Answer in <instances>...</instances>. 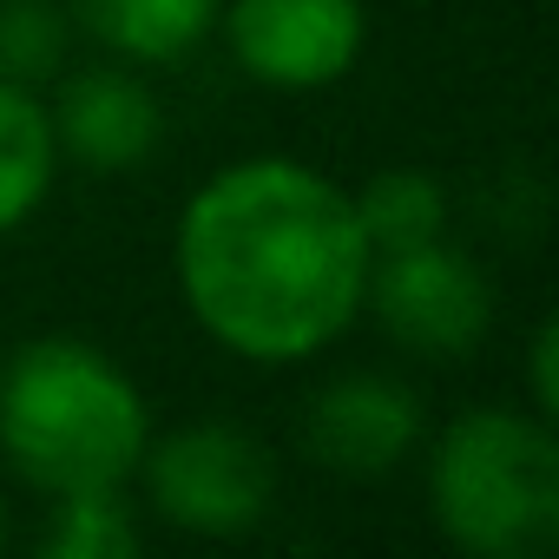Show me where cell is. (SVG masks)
I'll return each instance as SVG.
<instances>
[{"instance_id":"obj_1","label":"cell","mask_w":559,"mask_h":559,"mask_svg":"<svg viewBox=\"0 0 559 559\" xmlns=\"http://www.w3.org/2000/svg\"><path fill=\"white\" fill-rule=\"evenodd\" d=\"M171 276L191 323L224 356L297 369L362 317L369 243L330 171L304 158H237L185 198Z\"/></svg>"},{"instance_id":"obj_2","label":"cell","mask_w":559,"mask_h":559,"mask_svg":"<svg viewBox=\"0 0 559 559\" xmlns=\"http://www.w3.org/2000/svg\"><path fill=\"white\" fill-rule=\"evenodd\" d=\"M145 441V395L99 343L34 336L0 362V454L47 500L126 487Z\"/></svg>"},{"instance_id":"obj_3","label":"cell","mask_w":559,"mask_h":559,"mask_svg":"<svg viewBox=\"0 0 559 559\" xmlns=\"http://www.w3.org/2000/svg\"><path fill=\"white\" fill-rule=\"evenodd\" d=\"M428 513L474 559H533L559 539V441L546 415L467 408L428 448Z\"/></svg>"},{"instance_id":"obj_4","label":"cell","mask_w":559,"mask_h":559,"mask_svg":"<svg viewBox=\"0 0 559 559\" xmlns=\"http://www.w3.org/2000/svg\"><path fill=\"white\" fill-rule=\"evenodd\" d=\"M139 480H145V500L165 526L204 533V539L250 533L276 493L270 448L237 421H191V428L145 441Z\"/></svg>"},{"instance_id":"obj_5","label":"cell","mask_w":559,"mask_h":559,"mask_svg":"<svg viewBox=\"0 0 559 559\" xmlns=\"http://www.w3.org/2000/svg\"><path fill=\"white\" fill-rule=\"evenodd\" d=\"M362 310L408 356L454 362V356H474L487 343V330H493V284H487V270L467 250L435 237V243H415V250L369 257Z\"/></svg>"},{"instance_id":"obj_6","label":"cell","mask_w":559,"mask_h":559,"mask_svg":"<svg viewBox=\"0 0 559 559\" xmlns=\"http://www.w3.org/2000/svg\"><path fill=\"white\" fill-rule=\"evenodd\" d=\"M230 60L270 93H323L356 73L369 47L362 0H217Z\"/></svg>"},{"instance_id":"obj_7","label":"cell","mask_w":559,"mask_h":559,"mask_svg":"<svg viewBox=\"0 0 559 559\" xmlns=\"http://www.w3.org/2000/svg\"><path fill=\"white\" fill-rule=\"evenodd\" d=\"M415 448H421V402L408 382L382 369L336 376L304 408V454L330 474L376 480V474H395Z\"/></svg>"},{"instance_id":"obj_8","label":"cell","mask_w":559,"mask_h":559,"mask_svg":"<svg viewBox=\"0 0 559 559\" xmlns=\"http://www.w3.org/2000/svg\"><path fill=\"white\" fill-rule=\"evenodd\" d=\"M53 119V145L60 158L86 165V171H132L158 152L165 139V106L158 93L126 73V67H86V73H60V99L47 106Z\"/></svg>"},{"instance_id":"obj_9","label":"cell","mask_w":559,"mask_h":559,"mask_svg":"<svg viewBox=\"0 0 559 559\" xmlns=\"http://www.w3.org/2000/svg\"><path fill=\"white\" fill-rule=\"evenodd\" d=\"M73 34L99 40L126 67H171L211 40L217 0H67Z\"/></svg>"},{"instance_id":"obj_10","label":"cell","mask_w":559,"mask_h":559,"mask_svg":"<svg viewBox=\"0 0 559 559\" xmlns=\"http://www.w3.org/2000/svg\"><path fill=\"white\" fill-rule=\"evenodd\" d=\"M53 171H60V145H53L47 99L34 86L0 80V237L21 230L47 204Z\"/></svg>"},{"instance_id":"obj_11","label":"cell","mask_w":559,"mask_h":559,"mask_svg":"<svg viewBox=\"0 0 559 559\" xmlns=\"http://www.w3.org/2000/svg\"><path fill=\"white\" fill-rule=\"evenodd\" d=\"M349 204H356V224H362L369 257H389V250H415V243L448 237V185L435 171L389 165L362 191H349Z\"/></svg>"},{"instance_id":"obj_12","label":"cell","mask_w":559,"mask_h":559,"mask_svg":"<svg viewBox=\"0 0 559 559\" xmlns=\"http://www.w3.org/2000/svg\"><path fill=\"white\" fill-rule=\"evenodd\" d=\"M40 546H47V559H132L139 552V520L126 507V487L60 493Z\"/></svg>"},{"instance_id":"obj_13","label":"cell","mask_w":559,"mask_h":559,"mask_svg":"<svg viewBox=\"0 0 559 559\" xmlns=\"http://www.w3.org/2000/svg\"><path fill=\"white\" fill-rule=\"evenodd\" d=\"M73 47V14L60 0H0V80L14 86H47L67 73Z\"/></svg>"},{"instance_id":"obj_14","label":"cell","mask_w":559,"mask_h":559,"mask_svg":"<svg viewBox=\"0 0 559 559\" xmlns=\"http://www.w3.org/2000/svg\"><path fill=\"white\" fill-rule=\"evenodd\" d=\"M552 362H559V323L539 317V330H533V343H526V382H533V408H539V415L559 408V376H552Z\"/></svg>"},{"instance_id":"obj_15","label":"cell","mask_w":559,"mask_h":559,"mask_svg":"<svg viewBox=\"0 0 559 559\" xmlns=\"http://www.w3.org/2000/svg\"><path fill=\"white\" fill-rule=\"evenodd\" d=\"M0 546H8V500H0Z\"/></svg>"}]
</instances>
